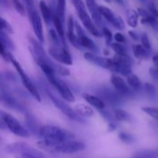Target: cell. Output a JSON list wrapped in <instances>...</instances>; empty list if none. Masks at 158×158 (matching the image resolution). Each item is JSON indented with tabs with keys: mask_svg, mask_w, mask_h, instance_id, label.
I'll list each match as a JSON object with an SVG mask.
<instances>
[{
	"mask_svg": "<svg viewBox=\"0 0 158 158\" xmlns=\"http://www.w3.org/2000/svg\"><path fill=\"white\" fill-rule=\"evenodd\" d=\"M36 146L40 149L52 153L70 154L80 152L85 149V144L78 140H66V141L53 143L48 140H42L36 143Z\"/></svg>",
	"mask_w": 158,
	"mask_h": 158,
	"instance_id": "6da1fadb",
	"label": "cell"
},
{
	"mask_svg": "<svg viewBox=\"0 0 158 158\" xmlns=\"http://www.w3.org/2000/svg\"><path fill=\"white\" fill-rule=\"evenodd\" d=\"M40 135L43 140L53 143L66 141L75 138V134L71 131L52 125L42 127L40 129Z\"/></svg>",
	"mask_w": 158,
	"mask_h": 158,
	"instance_id": "7a4b0ae2",
	"label": "cell"
},
{
	"mask_svg": "<svg viewBox=\"0 0 158 158\" xmlns=\"http://www.w3.org/2000/svg\"><path fill=\"white\" fill-rule=\"evenodd\" d=\"M9 61L13 64V66H15V69H16L17 73H19V75L21 77L22 82H23V85H24L25 87L26 88L28 91H29V94L34 97L35 100H37L38 102H41V97H40V93L38 92L37 89L35 88V86H34V84L32 83V82L31 81V80L29 79V77H28L27 74L25 73V71L23 70V69L22 68L21 65L19 64L18 61L9 53Z\"/></svg>",
	"mask_w": 158,
	"mask_h": 158,
	"instance_id": "3957f363",
	"label": "cell"
},
{
	"mask_svg": "<svg viewBox=\"0 0 158 158\" xmlns=\"http://www.w3.org/2000/svg\"><path fill=\"white\" fill-rule=\"evenodd\" d=\"M1 119L2 121L6 124V126L12 131L14 134L18 137H29V134L27 130L25 129L19 122L16 120L14 117L10 115L9 114L6 112H1Z\"/></svg>",
	"mask_w": 158,
	"mask_h": 158,
	"instance_id": "277c9868",
	"label": "cell"
},
{
	"mask_svg": "<svg viewBox=\"0 0 158 158\" xmlns=\"http://www.w3.org/2000/svg\"><path fill=\"white\" fill-rule=\"evenodd\" d=\"M48 96H49V99L52 100V103H54V105H55L61 112H63L68 118L73 120V121L79 122V123H85L84 119L82 118V117L74 110V109L71 108L70 106L68 104H66L65 102H63V100H60L59 98L56 97L55 96H53L52 94H49V93H48Z\"/></svg>",
	"mask_w": 158,
	"mask_h": 158,
	"instance_id": "5b68a950",
	"label": "cell"
},
{
	"mask_svg": "<svg viewBox=\"0 0 158 158\" xmlns=\"http://www.w3.org/2000/svg\"><path fill=\"white\" fill-rule=\"evenodd\" d=\"M6 151L12 154H22V155L27 154V155H32L35 157L43 158V154L41 152L35 150L30 145L25 143H15L9 144L6 147Z\"/></svg>",
	"mask_w": 158,
	"mask_h": 158,
	"instance_id": "8992f818",
	"label": "cell"
},
{
	"mask_svg": "<svg viewBox=\"0 0 158 158\" xmlns=\"http://www.w3.org/2000/svg\"><path fill=\"white\" fill-rule=\"evenodd\" d=\"M49 53L52 58L60 63L67 66L73 64V59L70 54L65 48H59V46H53L49 49Z\"/></svg>",
	"mask_w": 158,
	"mask_h": 158,
	"instance_id": "52a82bcc",
	"label": "cell"
},
{
	"mask_svg": "<svg viewBox=\"0 0 158 158\" xmlns=\"http://www.w3.org/2000/svg\"><path fill=\"white\" fill-rule=\"evenodd\" d=\"M77 12L79 18L81 20L83 26H84V27L86 28L92 35H94V36L100 37V32H99L98 29L96 27L94 23H93V20L91 19L90 16H89V14L86 12V8H85V9H79V10H77Z\"/></svg>",
	"mask_w": 158,
	"mask_h": 158,
	"instance_id": "ba28073f",
	"label": "cell"
},
{
	"mask_svg": "<svg viewBox=\"0 0 158 158\" xmlns=\"http://www.w3.org/2000/svg\"><path fill=\"white\" fill-rule=\"evenodd\" d=\"M75 29L76 30H77V37H78L79 41H80V43L82 46V47L86 48V49H89V50H92L93 52H98V47H97V45L95 44V43L85 34L84 30L82 29V27L80 26V24L76 21Z\"/></svg>",
	"mask_w": 158,
	"mask_h": 158,
	"instance_id": "9c48e42d",
	"label": "cell"
},
{
	"mask_svg": "<svg viewBox=\"0 0 158 158\" xmlns=\"http://www.w3.org/2000/svg\"><path fill=\"white\" fill-rule=\"evenodd\" d=\"M29 18L31 23H32L33 31L36 35L37 39H38L39 42L43 43H44V36H43V23H42V19L37 11H35L33 13L29 15Z\"/></svg>",
	"mask_w": 158,
	"mask_h": 158,
	"instance_id": "30bf717a",
	"label": "cell"
},
{
	"mask_svg": "<svg viewBox=\"0 0 158 158\" xmlns=\"http://www.w3.org/2000/svg\"><path fill=\"white\" fill-rule=\"evenodd\" d=\"M84 59L89 61V63H94V64L100 66L102 68H104V69H110L112 66L113 63H114L113 60H111V59L98 56L91 53V52H86L84 54Z\"/></svg>",
	"mask_w": 158,
	"mask_h": 158,
	"instance_id": "8fae6325",
	"label": "cell"
},
{
	"mask_svg": "<svg viewBox=\"0 0 158 158\" xmlns=\"http://www.w3.org/2000/svg\"><path fill=\"white\" fill-rule=\"evenodd\" d=\"M52 85L53 86H55L56 89L59 92V94H60V96L65 100H66L68 102H70V103L75 101V97H74L72 91L70 90L69 86L64 82L61 81L58 78H56V80L52 83Z\"/></svg>",
	"mask_w": 158,
	"mask_h": 158,
	"instance_id": "7c38bea8",
	"label": "cell"
},
{
	"mask_svg": "<svg viewBox=\"0 0 158 158\" xmlns=\"http://www.w3.org/2000/svg\"><path fill=\"white\" fill-rule=\"evenodd\" d=\"M86 7L89 9L90 12L91 17L93 18L96 24L98 26L103 24V19H102V15L100 13V6L97 5L95 0H86Z\"/></svg>",
	"mask_w": 158,
	"mask_h": 158,
	"instance_id": "4fadbf2b",
	"label": "cell"
},
{
	"mask_svg": "<svg viewBox=\"0 0 158 158\" xmlns=\"http://www.w3.org/2000/svg\"><path fill=\"white\" fill-rule=\"evenodd\" d=\"M110 81L114 87L117 89V91H118L119 94H123V95L130 94V89L128 86L123 81V79L120 77H119L118 75L114 74L111 77Z\"/></svg>",
	"mask_w": 158,
	"mask_h": 158,
	"instance_id": "5bb4252c",
	"label": "cell"
},
{
	"mask_svg": "<svg viewBox=\"0 0 158 158\" xmlns=\"http://www.w3.org/2000/svg\"><path fill=\"white\" fill-rule=\"evenodd\" d=\"M82 96H83V98L84 99L87 103H89V104L94 106V107H96L97 109L101 110H103V108L105 107V103L103 102V100H101V99L100 98V97L91 95V94H86V93L83 94Z\"/></svg>",
	"mask_w": 158,
	"mask_h": 158,
	"instance_id": "9a60e30c",
	"label": "cell"
},
{
	"mask_svg": "<svg viewBox=\"0 0 158 158\" xmlns=\"http://www.w3.org/2000/svg\"><path fill=\"white\" fill-rule=\"evenodd\" d=\"M52 22L56 29V32L58 33L59 36L61 39L62 43L64 46H66V40H65V33L64 29H63V23L60 19V17L56 14V12H52Z\"/></svg>",
	"mask_w": 158,
	"mask_h": 158,
	"instance_id": "2e32d148",
	"label": "cell"
},
{
	"mask_svg": "<svg viewBox=\"0 0 158 158\" xmlns=\"http://www.w3.org/2000/svg\"><path fill=\"white\" fill-rule=\"evenodd\" d=\"M100 13H101L102 16L104 17L105 19L107 20L110 23H111V24L114 26V25L115 24L116 21L117 20V19H118L119 15H116L111 9H110L109 8L106 7V6H100Z\"/></svg>",
	"mask_w": 158,
	"mask_h": 158,
	"instance_id": "e0dca14e",
	"label": "cell"
},
{
	"mask_svg": "<svg viewBox=\"0 0 158 158\" xmlns=\"http://www.w3.org/2000/svg\"><path fill=\"white\" fill-rule=\"evenodd\" d=\"M132 50L134 56L138 60H145L149 57V51L147 50L142 45H133Z\"/></svg>",
	"mask_w": 158,
	"mask_h": 158,
	"instance_id": "ac0fdd59",
	"label": "cell"
},
{
	"mask_svg": "<svg viewBox=\"0 0 158 158\" xmlns=\"http://www.w3.org/2000/svg\"><path fill=\"white\" fill-rule=\"evenodd\" d=\"M74 110L80 116L83 117H91L94 114V110L89 106L83 104V103H79L74 106Z\"/></svg>",
	"mask_w": 158,
	"mask_h": 158,
	"instance_id": "d6986e66",
	"label": "cell"
},
{
	"mask_svg": "<svg viewBox=\"0 0 158 158\" xmlns=\"http://www.w3.org/2000/svg\"><path fill=\"white\" fill-rule=\"evenodd\" d=\"M111 71L116 73H119L120 75L125 76L127 77L131 74H132V69H131V66H123V65L117 64L114 62L113 63L112 66L110 67Z\"/></svg>",
	"mask_w": 158,
	"mask_h": 158,
	"instance_id": "ffe728a7",
	"label": "cell"
},
{
	"mask_svg": "<svg viewBox=\"0 0 158 158\" xmlns=\"http://www.w3.org/2000/svg\"><path fill=\"white\" fill-rule=\"evenodd\" d=\"M40 9L45 23L46 24H49L52 20V13L50 9L48 7V6L44 1H41L40 2Z\"/></svg>",
	"mask_w": 158,
	"mask_h": 158,
	"instance_id": "44dd1931",
	"label": "cell"
},
{
	"mask_svg": "<svg viewBox=\"0 0 158 158\" xmlns=\"http://www.w3.org/2000/svg\"><path fill=\"white\" fill-rule=\"evenodd\" d=\"M139 13L134 9H128L126 12L127 21L131 27L135 28L137 26V21L139 18Z\"/></svg>",
	"mask_w": 158,
	"mask_h": 158,
	"instance_id": "7402d4cb",
	"label": "cell"
},
{
	"mask_svg": "<svg viewBox=\"0 0 158 158\" xmlns=\"http://www.w3.org/2000/svg\"><path fill=\"white\" fill-rule=\"evenodd\" d=\"M102 92V97L109 103L116 105V103H119L120 101V94H117L114 92L110 90H103Z\"/></svg>",
	"mask_w": 158,
	"mask_h": 158,
	"instance_id": "603a6c76",
	"label": "cell"
},
{
	"mask_svg": "<svg viewBox=\"0 0 158 158\" xmlns=\"http://www.w3.org/2000/svg\"><path fill=\"white\" fill-rule=\"evenodd\" d=\"M113 61L115 63L123 66H131L132 65V60L127 56V54H116L113 58Z\"/></svg>",
	"mask_w": 158,
	"mask_h": 158,
	"instance_id": "cb8c5ba5",
	"label": "cell"
},
{
	"mask_svg": "<svg viewBox=\"0 0 158 158\" xmlns=\"http://www.w3.org/2000/svg\"><path fill=\"white\" fill-rule=\"evenodd\" d=\"M127 83L130 86V87L132 88L134 90H139L141 88L142 83L140 80L139 77L134 74H131L127 77Z\"/></svg>",
	"mask_w": 158,
	"mask_h": 158,
	"instance_id": "d4e9b609",
	"label": "cell"
},
{
	"mask_svg": "<svg viewBox=\"0 0 158 158\" xmlns=\"http://www.w3.org/2000/svg\"><path fill=\"white\" fill-rule=\"evenodd\" d=\"M141 23L150 25L151 26H152L153 29H155L156 31H158V20L155 16H154L151 14L148 13L146 16L142 18Z\"/></svg>",
	"mask_w": 158,
	"mask_h": 158,
	"instance_id": "484cf974",
	"label": "cell"
},
{
	"mask_svg": "<svg viewBox=\"0 0 158 158\" xmlns=\"http://www.w3.org/2000/svg\"><path fill=\"white\" fill-rule=\"evenodd\" d=\"M56 12L63 23L65 21V12H66V0H58Z\"/></svg>",
	"mask_w": 158,
	"mask_h": 158,
	"instance_id": "4316f807",
	"label": "cell"
},
{
	"mask_svg": "<svg viewBox=\"0 0 158 158\" xmlns=\"http://www.w3.org/2000/svg\"><path fill=\"white\" fill-rule=\"evenodd\" d=\"M114 114H115V117L117 120L119 121H130L131 119V115L128 114L127 111L123 110L121 109H117L114 111Z\"/></svg>",
	"mask_w": 158,
	"mask_h": 158,
	"instance_id": "83f0119b",
	"label": "cell"
},
{
	"mask_svg": "<svg viewBox=\"0 0 158 158\" xmlns=\"http://www.w3.org/2000/svg\"><path fill=\"white\" fill-rule=\"evenodd\" d=\"M0 39H1L0 43H2L6 46V48H9L10 49H13L15 48L12 40L8 36L7 33H6L3 31H1V32H0Z\"/></svg>",
	"mask_w": 158,
	"mask_h": 158,
	"instance_id": "f1b7e54d",
	"label": "cell"
},
{
	"mask_svg": "<svg viewBox=\"0 0 158 158\" xmlns=\"http://www.w3.org/2000/svg\"><path fill=\"white\" fill-rule=\"evenodd\" d=\"M12 4H13L14 8L15 9V10L17 11L18 13H19L20 15L24 16L26 15V8H25L24 4L21 2L19 0H12Z\"/></svg>",
	"mask_w": 158,
	"mask_h": 158,
	"instance_id": "f546056e",
	"label": "cell"
},
{
	"mask_svg": "<svg viewBox=\"0 0 158 158\" xmlns=\"http://www.w3.org/2000/svg\"><path fill=\"white\" fill-rule=\"evenodd\" d=\"M0 25H1V31H3L6 33H13V29H12L11 25L6 19H4L2 17H1V19H0Z\"/></svg>",
	"mask_w": 158,
	"mask_h": 158,
	"instance_id": "4dcf8cb0",
	"label": "cell"
},
{
	"mask_svg": "<svg viewBox=\"0 0 158 158\" xmlns=\"http://www.w3.org/2000/svg\"><path fill=\"white\" fill-rule=\"evenodd\" d=\"M142 110L149 116H151L152 118L158 120V108L151 107V106H144L142 108Z\"/></svg>",
	"mask_w": 158,
	"mask_h": 158,
	"instance_id": "1f68e13d",
	"label": "cell"
},
{
	"mask_svg": "<svg viewBox=\"0 0 158 158\" xmlns=\"http://www.w3.org/2000/svg\"><path fill=\"white\" fill-rule=\"evenodd\" d=\"M110 46L112 47L113 50L116 52V54H123V55L127 54L125 48L119 43H112V44L110 45Z\"/></svg>",
	"mask_w": 158,
	"mask_h": 158,
	"instance_id": "d6a6232c",
	"label": "cell"
},
{
	"mask_svg": "<svg viewBox=\"0 0 158 158\" xmlns=\"http://www.w3.org/2000/svg\"><path fill=\"white\" fill-rule=\"evenodd\" d=\"M144 89L148 95L150 97H154L156 95V89L153 84L150 83H146L144 84Z\"/></svg>",
	"mask_w": 158,
	"mask_h": 158,
	"instance_id": "836d02e7",
	"label": "cell"
},
{
	"mask_svg": "<svg viewBox=\"0 0 158 158\" xmlns=\"http://www.w3.org/2000/svg\"><path fill=\"white\" fill-rule=\"evenodd\" d=\"M118 137H119V138H120V140H121L122 141L124 142V143H132V142H134V137H133L132 135L126 134V133H123V132L120 133L118 135Z\"/></svg>",
	"mask_w": 158,
	"mask_h": 158,
	"instance_id": "e575fe53",
	"label": "cell"
},
{
	"mask_svg": "<svg viewBox=\"0 0 158 158\" xmlns=\"http://www.w3.org/2000/svg\"><path fill=\"white\" fill-rule=\"evenodd\" d=\"M141 43L142 46L148 51L151 50V43H150V40L148 39V35L146 32H143L141 35Z\"/></svg>",
	"mask_w": 158,
	"mask_h": 158,
	"instance_id": "d590c367",
	"label": "cell"
},
{
	"mask_svg": "<svg viewBox=\"0 0 158 158\" xmlns=\"http://www.w3.org/2000/svg\"><path fill=\"white\" fill-rule=\"evenodd\" d=\"M103 34L105 37V40H106V44L107 45L112 44L113 35H112V32H111V31L108 28L103 27Z\"/></svg>",
	"mask_w": 158,
	"mask_h": 158,
	"instance_id": "8d00e7d4",
	"label": "cell"
},
{
	"mask_svg": "<svg viewBox=\"0 0 158 158\" xmlns=\"http://www.w3.org/2000/svg\"><path fill=\"white\" fill-rule=\"evenodd\" d=\"M49 33V35H50V38L51 40H52V43L55 44V46H60V40H59V37L57 36L56 33V31L54 30V29H50Z\"/></svg>",
	"mask_w": 158,
	"mask_h": 158,
	"instance_id": "74e56055",
	"label": "cell"
},
{
	"mask_svg": "<svg viewBox=\"0 0 158 158\" xmlns=\"http://www.w3.org/2000/svg\"><path fill=\"white\" fill-rule=\"evenodd\" d=\"M73 5L75 7L76 10H79L81 9H85L86 8V5L83 2V0H71Z\"/></svg>",
	"mask_w": 158,
	"mask_h": 158,
	"instance_id": "f35d334b",
	"label": "cell"
},
{
	"mask_svg": "<svg viewBox=\"0 0 158 158\" xmlns=\"http://www.w3.org/2000/svg\"><path fill=\"white\" fill-rule=\"evenodd\" d=\"M148 9H149L150 12H151V15H153L154 16H155L156 18L158 17V10L156 7L155 4H154L153 2L148 3Z\"/></svg>",
	"mask_w": 158,
	"mask_h": 158,
	"instance_id": "ab89813d",
	"label": "cell"
},
{
	"mask_svg": "<svg viewBox=\"0 0 158 158\" xmlns=\"http://www.w3.org/2000/svg\"><path fill=\"white\" fill-rule=\"evenodd\" d=\"M114 40L119 43H124L126 42V38L120 32H117V33L115 34V35H114Z\"/></svg>",
	"mask_w": 158,
	"mask_h": 158,
	"instance_id": "60d3db41",
	"label": "cell"
},
{
	"mask_svg": "<svg viewBox=\"0 0 158 158\" xmlns=\"http://www.w3.org/2000/svg\"><path fill=\"white\" fill-rule=\"evenodd\" d=\"M150 74H151V77L154 79L155 80H158V68L156 66L154 67H151L149 70Z\"/></svg>",
	"mask_w": 158,
	"mask_h": 158,
	"instance_id": "b9f144b4",
	"label": "cell"
},
{
	"mask_svg": "<svg viewBox=\"0 0 158 158\" xmlns=\"http://www.w3.org/2000/svg\"><path fill=\"white\" fill-rule=\"evenodd\" d=\"M57 71H58L59 73L61 74L62 76H69V74H70L69 73L70 72H69V69H67L65 67H63V66H59Z\"/></svg>",
	"mask_w": 158,
	"mask_h": 158,
	"instance_id": "7bdbcfd3",
	"label": "cell"
},
{
	"mask_svg": "<svg viewBox=\"0 0 158 158\" xmlns=\"http://www.w3.org/2000/svg\"><path fill=\"white\" fill-rule=\"evenodd\" d=\"M128 34H129L130 36H131L134 40H136V41L138 40V35H137V34L135 32H134V31H129V32H128Z\"/></svg>",
	"mask_w": 158,
	"mask_h": 158,
	"instance_id": "ee69618b",
	"label": "cell"
},
{
	"mask_svg": "<svg viewBox=\"0 0 158 158\" xmlns=\"http://www.w3.org/2000/svg\"><path fill=\"white\" fill-rule=\"evenodd\" d=\"M152 60H153V63H154V66H156V67L158 68V52L153 56Z\"/></svg>",
	"mask_w": 158,
	"mask_h": 158,
	"instance_id": "f6af8a7d",
	"label": "cell"
},
{
	"mask_svg": "<svg viewBox=\"0 0 158 158\" xmlns=\"http://www.w3.org/2000/svg\"><path fill=\"white\" fill-rule=\"evenodd\" d=\"M22 157H23V158H42L39 157H35V156H32V155H27V154L22 155Z\"/></svg>",
	"mask_w": 158,
	"mask_h": 158,
	"instance_id": "bcb514c9",
	"label": "cell"
},
{
	"mask_svg": "<svg viewBox=\"0 0 158 158\" xmlns=\"http://www.w3.org/2000/svg\"><path fill=\"white\" fill-rule=\"evenodd\" d=\"M114 1H115L116 2L118 3V4L123 5V0H114Z\"/></svg>",
	"mask_w": 158,
	"mask_h": 158,
	"instance_id": "7dc6e473",
	"label": "cell"
},
{
	"mask_svg": "<svg viewBox=\"0 0 158 158\" xmlns=\"http://www.w3.org/2000/svg\"><path fill=\"white\" fill-rule=\"evenodd\" d=\"M1 1V4L2 6H6V0H0Z\"/></svg>",
	"mask_w": 158,
	"mask_h": 158,
	"instance_id": "c3c4849f",
	"label": "cell"
},
{
	"mask_svg": "<svg viewBox=\"0 0 158 158\" xmlns=\"http://www.w3.org/2000/svg\"><path fill=\"white\" fill-rule=\"evenodd\" d=\"M103 1H105V2H108V3H109V2H110L111 0H103Z\"/></svg>",
	"mask_w": 158,
	"mask_h": 158,
	"instance_id": "681fc988",
	"label": "cell"
},
{
	"mask_svg": "<svg viewBox=\"0 0 158 158\" xmlns=\"http://www.w3.org/2000/svg\"><path fill=\"white\" fill-rule=\"evenodd\" d=\"M104 53H105V54H109V52H108V51L104 50Z\"/></svg>",
	"mask_w": 158,
	"mask_h": 158,
	"instance_id": "f907efd6",
	"label": "cell"
},
{
	"mask_svg": "<svg viewBox=\"0 0 158 158\" xmlns=\"http://www.w3.org/2000/svg\"><path fill=\"white\" fill-rule=\"evenodd\" d=\"M139 1H140V2H145V1H146V0H139Z\"/></svg>",
	"mask_w": 158,
	"mask_h": 158,
	"instance_id": "816d5d0a",
	"label": "cell"
}]
</instances>
